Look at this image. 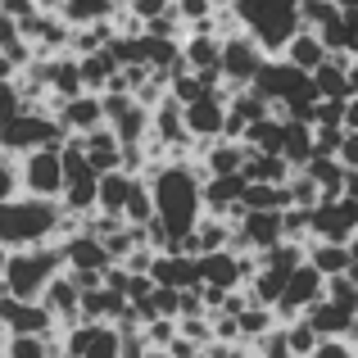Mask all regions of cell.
<instances>
[{
  "instance_id": "3957f363",
  "label": "cell",
  "mask_w": 358,
  "mask_h": 358,
  "mask_svg": "<svg viewBox=\"0 0 358 358\" xmlns=\"http://www.w3.org/2000/svg\"><path fill=\"white\" fill-rule=\"evenodd\" d=\"M236 14H241L245 32L259 36L268 55H281L286 41L304 27L299 0H236Z\"/></svg>"
},
{
  "instance_id": "603a6c76",
  "label": "cell",
  "mask_w": 358,
  "mask_h": 358,
  "mask_svg": "<svg viewBox=\"0 0 358 358\" xmlns=\"http://www.w3.org/2000/svg\"><path fill=\"white\" fill-rule=\"evenodd\" d=\"M308 322H313L317 327V331H322V336H345V331H350V322H354V308L350 304H341V299H331V295H322V299H317V304L313 308H308Z\"/></svg>"
},
{
  "instance_id": "c3c4849f",
  "label": "cell",
  "mask_w": 358,
  "mask_h": 358,
  "mask_svg": "<svg viewBox=\"0 0 358 358\" xmlns=\"http://www.w3.org/2000/svg\"><path fill=\"white\" fill-rule=\"evenodd\" d=\"M350 14V50L358 55V9H345Z\"/></svg>"
},
{
  "instance_id": "7402d4cb",
  "label": "cell",
  "mask_w": 358,
  "mask_h": 358,
  "mask_svg": "<svg viewBox=\"0 0 358 358\" xmlns=\"http://www.w3.org/2000/svg\"><path fill=\"white\" fill-rule=\"evenodd\" d=\"M281 55H286V59H295L299 69H308V73H313L317 64H322L327 55H331V45L322 41V32H317V27H308V23H304V27H299V32L286 41V50H281Z\"/></svg>"
},
{
  "instance_id": "d6a6232c",
  "label": "cell",
  "mask_w": 358,
  "mask_h": 358,
  "mask_svg": "<svg viewBox=\"0 0 358 358\" xmlns=\"http://www.w3.org/2000/svg\"><path fill=\"white\" fill-rule=\"evenodd\" d=\"M155 218V186H150V177L141 173L136 186H131L127 195V222H136V227H145V222Z\"/></svg>"
},
{
  "instance_id": "6da1fadb",
  "label": "cell",
  "mask_w": 358,
  "mask_h": 358,
  "mask_svg": "<svg viewBox=\"0 0 358 358\" xmlns=\"http://www.w3.org/2000/svg\"><path fill=\"white\" fill-rule=\"evenodd\" d=\"M64 200H50V195H32L18 191L14 200L0 204V241L9 250H23V245H45L59 241V222H64Z\"/></svg>"
},
{
  "instance_id": "277c9868",
  "label": "cell",
  "mask_w": 358,
  "mask_h": 358,
  "mask_svg": "<svg viewBox=\"0 0 358 358\" xmlns=\"http://www.w3.org/2000/svg\"><path fill=\"white\" fill-rule=\"evenodd\" d=\"M64 209L73 213H91L100 209V168L91 164V155L82 150L78 136L64 141Z\"/></svg>"
},
{
  "instance_id": "8d00e7d4",
  "label": "cell",
  "mask_w": 358,
  "mask_h": 358,
  "mask_svg": "<svg viewBox=\"0 0 358 358\" xmlns=\"http://www.w3.org/2000/svg\"><path fill=\"white\" fill-rule=\"evenodd\" d=\"M177 331H182L177 317H155V322H145V336H150V345H155V354H164L168 345L177 341Z\"/></svg>"
},
{
  "instance_id": "e0dca14e",
  "label": "cell",
  "mask_w": 358,
  "mask_h": 358,
  "mask_svg": "<svg viewBox=\"0 0 358 358\" xmlns=\"http://www.w3.org/2000/svg\"><path fill=\"white\" fill-rule=\"evenodd\" d=\"M200 272H204V286H222V290L245 286V268H241V254L236 250H209V254H200Z\"/></svg>"
},
{
  "instance_id": "7bdbcfd3",
  "label": "cell",
  "mask_w": 358,
  "mask_h": 358,
  "mask_svg": "<svg viewBox=\"0 0 358 358\" xmlns=\"http://www.w3.org/2000/svg\"><path fill=\"white\" fill-rule=\"evenodd\" d=\"M127 5H131V14H136V18H145V23H150V18H159L164 9H173V0H127Z\"/></svg>"
},
{
  "instance_id": "9a60e30c",
  "label": "cell",
  "mask_w": 358,
  "mask_h": 358,
  "mask_svg": "<svg viewBox=\"0 0 358 358\" xmlns=\"http://www.w3.org/2000/svg\"><path fill=\"white\" fill-rule=\"evenodd\" d=\"M241 231L250 236L254 250H272L286 241V209H245Z\"/></svg>"
},
{
  "instance_id": "83f0119b",
  "label": "cell",
  "mask_w": 358,
  "mask_h": 358,
  "mask_svg": "<svg viewBox=\"0 0 358 358\" xmlns=\"http://www.w3.org/2000/svg\"><path fill=\"white\" fill-rule=\"evenodd\" d=\"M245 209H286L290 204V191L286 182H245Z\"/></svg>"
},
{
  "instance_id": "836d02e7",
  "label": "cell",
  "mask_w": 358,
  "mask_h": 358,
  "mask_svg": "<svg viewBox=\"0 0 358 358\" xmlns=\"http://www.w3.org/2000/svg\"><path fill=\"white\" fill-rule=\"evenodd\" d=\"M23 109H27V96H23V87H18V78H0V127L14 122Z\"/></svg>"
},
{
  "instance_id": "816d5d0a",
  "label": "cell",
  "mask_w": 358,
  "mask_h": 358,
  "mask_svg": "<svg viewBox=\"0 0 358 358\" xmlns=\"http://www.w3.org/2000/svg\"><path fill=\"white\" fill-rule=\"evenodd\" d=\"M341 5H345V9H358V0H341Z\"/></svg>"
},
{
  "instance_id": "ee69618b",
  "label": "cell",
  "mask_w": 358,
  "mask_h": 358,
  "mask_svg": "<svg viewBox=\"0 0 358 358\" xmlns=\"http://www.w3.org/2000/svg\"><path fill=\"white\" fill-rule=\"evenodd\" d=\"M164 354H173V358H195V354H204V345H200V341H191V336H182V331H177V341L168 345Z\"/></svg>"
},
{
  "instance_id": "cb8c5ba5",
  "label": "cell",
  "mask_w": 358,
  "mask_h": 358,
  "mask_svg": "<svg viewBox=\"0 0 358 358\" xmlns=\"http://www.w3.org/2000/svg\"><path fill=\"white\" fill-rule=\"evenodd\" d=\"M141 173H131V168H109V173H100V209L109 213H127V195L131 186H136Z\"/></svg>"
},
{
  "instance_id": "ac0fdd59",
  "label": "cell",
  "mask_w": 358,
  "mask_h": 358,
  "mask_svg": "<svg viewBox=\"0 0 358 358\" xmlns=\"http://www.w3.org/2000/svg\"><path fill=\"white\" fill-rule=\"evenodd\" d=\"M245 159H250V145H245V141H236V136H213V141H204L200 164H204V173H241Z\"/></svg>"
},
{
  "instance_id": "ab89813d",
  "label": "cell",
  "mask_w": 358,
  "mask_h": 358,
  "mask_svg": "<svg viewBox=\"0 0 358 358\" xmlns=\"http://www.w3.org/2000/svg\"><path fill=\"white\" fill-rule=\"evenodd\" d=\"M213 9H218L213 0H177V14L186 18V27H191V23H204V18H213Z\"/></svg>"
},
{
  "instance_id": "7a4b0ae2",
  "label": "cell",
  "mask_w": 358,
  "mask_h": 358,
  "mask_svg": "<svg viewBox=\"0 0 358 358\" xmlns=\"http://www.w3.org/2000/svg\"><path fill=\"white\" fill-rule=\"evenodd\" d=\"M69 268V254L64 241H45V245H23V250H9V268H5V286L18 299H41L59 272Z\"/></svg>"
},
{
  "instance_id": "8992f818",
  "label": "cell",
  "mask_w": 358,
  "mask_h": 358,
  "mask_svg": "<svg viewBox=\"0 0 358 358\" xmlns=\"http://www.w3.org/2000/svg\"><path fill=\"white\" fill-rule=\"evenodd\" d=\"M64 354L73 358H122V331L105 317H78L64 327Z\"/></svg>"
},
{
  "instance_id": "d6986e66",
  "label": "cell",
  "mask_w": 358,
  "mask_h": 358,
  "mask_svg": "<svg viewBox=\"0 0 358 358\" xmlns=\"http://www.w3.org/2000/svg\"><path fill=\"white\" fill-rule=\"evenodd\" d=\"M64 254H69V268H109V263H114L105 236H96V231H87V227L64 241Z\"/></svg>"
},
{
  "instance_id": "5b68a950",
  "label": "cell",
  "mask_w": 358,
  "mask_h": 358,
  "mask_svg": "<svg viewBox=\"0 0 358 358\" xmlns=\"http://www.w3.org/2000/svg\"><path fill=\"white\" fill-rule=\"evenodd\" d=\"M0 136H5L9 155H27V150H36V145H64L73 131L64 127V118L55 114V109H23L14 122L0 127Z\"/></svg>"
},
{
  "instance_id": "bcb514c9",
  "label": "cell",
  "mask_w": 358,
  "mask_h": 358,
  "mask_svg": "<svg viewBox=\"0 0 358 358\" xmlns=\"http://www.w3.org/2000/svg\"><path fill=\"white\" fill-rule=\"evenodd\" d=\"M18 69H23V64H18L14 55H9L5 45H0V78H18Z\"/></svg>"
},
{
  "instance_id": "7dc6e473",
  "label": "cell",
  "mask_w": 358,
  "mask_h": 358,
  "mask_svg": "<svg viewBox=\"0 0 358 358\" xmlns=\"http://www.w3.org/2000/svg\"><path fill=\"white\" fill-rule=\"evenodd\" d=\"M345 127L358 131V96H350V105H345Z\"/></svg>"
},
{
  "instance_id": "5bb4252c",
  "label": "cell",
  "mask_w": 358,
  "mask_h": 358,
  "mask_svg": "<svg viewBox=\"0 0 358 358\" xmlns=\"http://www.w3.org/2000/svg\"><path fill=\"white\" fill-rule=\"evenodd\" d=\"M45 308H50L55 317H59V327H69V322H78L82 317V286H78V277H73V268H64L59 277L45 286Z\"/></svg>"
},
{
  "instance_id": "d590c367",
  "label": "cell",
  "mask_w": 358,
  "mask_h": 358,
  "mask_svg": "<svg viewBox=\"0 0 358 358\" xmlns=\"http://www.w3.org/2000/svg\"><path fill=\"white\" fill-rule=\"evenodd\" d=\"M308 236H313V209L286 204V241H308Z\"/></svg>"
},
{
  "instance_id": "f35d334b",
  "label": "cell",
  "mask_w": 358,
  "mask_h": 358,
  "mask_svg": "<svg viewBox=\"0 0 358 358\" xmlns=\"http://www.w3.org/2000/svg\"><path fill=\"white\" fill-rule=\"evenodd\" d=\"M209 313H213V308H209ZM209 313H200V317H177V322H182V336H191V341H200V345L218 341V336H213V317Z\"/></svg>"
},
{
  "instance_id": "ba28073f",
  "label": "cell",
  "mask_w": 358,
  "mask_h": 358,
  "mask_svg": "<svg viewBox=\"0 0 358 358\" xmlns=\"http://www.w3.org/2000/svg\"><path fill=\"white\" fill-rule=\"evenodd\" d=\"M263 59H268V50H263V41L254 32L241 27V32L222 36V73H227V87H254Z\"/></svg>"
},
{
  "instance_id": "ffe728a7",
  "label": "cell",
  "mask_w": 358,
  "mask_h": 358,
  "mask_svg": "<svg viewBox=\"0 0 358 358\" xmlns=\"http://www.w3.org/2000/svg\"><path fill=\"white\" fill-rule=\"evenodd\" d=\"M245 173H209L204 177V209L209 213H227L231 204L245 195Z\"/></svg>"
},
{
  "instance_id": "60d3db41",
  "label": "cell",
  "mask_w": 358,
  "mask_h": 358,
  "mask_svg": "<svg viewBox=\"0 0 358 358\" xmlns=\"http://www.w3.org/2000/svg\"><path fill=\"white\" fill-rule=\"evenodd\" d=\"M155 245H136V250H127V259H118L122 263V268H127V272H150V268H155Z\"/></svg>"
},
{
  "instance_id": "681fc988",
  "label": "cell",
  "mask_w": 358,
  "mask_h": 358,
  "mask_svg": "<svg viewBox=\"0 0 358 358\" xmlns=\"http://www.w3.org/2000/svg\"><path fill=\"white\" fill-rule=\"evenodd\" d=\"M5 268H9V245L0 241V286H5Z\"/></svg>"
},
{
  "instance_id": "1f68e13d",
  "label": "cell",
  "mask_w": 358,
  "mask_h": 358,
  "mask_svg": "<svg viewBox=\"0 0 358 358\" xmlns=\"http://www.w3.org/2000/svg\"><path fill=\"white\" fill-rule=\"evenodd\" d=\"M286 336H290V358H317L322 331H317L308 317H295V322H286Z\"/></svg>"
},
{
  "instance_id": "484cf974",
  "label": "cell",
  "mask_w": 358,
  "mask_h": 358,
  "mask_svg": "<svg viewBox=\"0 0 358 358\" xmlns=\"http://www.w3.org/2000/svg\"><path fill=\"white\" fill-rule=\"evenodd\" d=\"M245 145H250V150H272V155H281V145H286V118H281V114L254 118L250 127H245Z\"/></svg>"
},
{
  "instance_id": "f1b7e54d",
  "label": "cell",
  "mask_w": 358,
  "mask_h": 358,
  "mask_svg": "<svg viewBox=\"0 0 358 358\" xmlns=\"http://www.w3.org/2000/svg\"><path fill=\"white\" fill-rule=\"evenodd\" d=\"M236 317H241V341H245V345H254L263 331H272V327L281 322V313H277L272 304H250V308H241Z\"/></svg>"
},
{
  "instance_id": "30bf717a",
  "label": "cell",
  "mask_w": 358,
  "mask_h": 358,
  "mask_svg": "<svg viewBox=\"0 0 358 358\" xmlns=\"http://www.w3.org/2000/svg\"><path fill=\"white\" fill-rule=\"evenodd\" d=\"M0 322L9 327V336H18V331H41V336L64 331L59 317L45 308V299H18V295H9V290H0Z\"/></svg>"
},
{
  "instance_id": "e575fe53",
  "label": "cell",
  "mask_w": 358,
  "mask_h": 358,
  "mask_svg": "<svg viewBox=\"0 0 358 358\" xmlns=\"http://www.w3.org/2000/svg\"><path fill=\"white\" fill-rule=\"evenodd\" d=\"M254 354H263V358H290V336H286V322H277L272 331H263L259 341L250 345Z\"/></svg>"
},
{
  "instance_id": "9c48e42d",
  "label": "cell",
  "mask_w": 358,
  "mask_h": 358,
  "mask_svg": "<svg viewBox=\"0 0 358 358\" xmlns=\"http://www.w3.org/2000/svg\"><path fill=\"white\" fill-rule=\"evenodd\" d=\"M322 295H327V272H322V268H313V263L304 259L295 272H290L286 290H281V299H277L281 322H295V317H304Z\"/></svg>"
},
{
  "instance_id": "4dcf8cb0",
  "label": "cell",
  "mask_w": 358,
  "mask_h": 358,
  "mask_svg": "<svg viewBox=\"0 0 358 358\" xmlns=\"http://www.w3.org/2000/svg\"><path fill=\"white\" fill-rule=\"evenodd\" d=\"M82 78H87V91H109V82L118 78V64L109 50H96V55H82Z\"/></svg>"
},
{
  "instance_id": "f907efd6",
  "label": "cell",
  "mask_w": 358,
  "mask_h": 358,
  "mask_svg": "<svg viewBox=\"0 0 358 358\" xmlns=\"http://www.w3.org/2000/svg\"><path fill=\"white\" fill-rule=\"evenodd\" d=\"M350 87H354V96H358V55H354V64H350Z\"/></svg>"
},
{
  "instance_id": "8fae6325",
  "label": "cell",
  "mask_w": 358,
  "mask_h": 358,
  "mask_svg": "<svg viewBox=\"0 0 358 358\" xmlns=\"http://www.w3.org/2000/svg\"><path fill=\"white\" fill-rule=\"evenodd\" d=\"M150 277L164 286H182V290H200L204 272H200V254H182V250H159Z\"/></svg>"
},
{
  "instance_id": "2e32d148",
  "label": "cell",
  "mask_w": 358,
  "mask_h": 358,
  "mask_svg": "<svg viewBox=\"0 0 358 358\" xmlns=\"http://www.w3.org/2000/svg\"><path fill=\"white\" fill-rule=\"evenodd\" d=\"M59 118L69 131H91L100 127V122H109L105 114V91H82V96H69L59 105Z\"/></svg>"
},
{
  "instance_id": "b9f144b4",
  "label": "cell",
  "mask_w": 358,
  "mask_h": 358,
  "mask_svg": "<svg viewBox=\"0 0 358 358\" xmlns=\"http://www.w3.org/2000/svg\"><path fill=\"white\" fill-rule=\"evenodd\" d=\"M200 313H209L204 290H182V313H177V317H200Z\"/></svg>"
},
{
  "instance_id": "7c38bea8",
  "label": "cell",
  "mask_w": 358,
  "mask_h": 358,
  "mask_svg": "<svg viewBox=\"0 0 358 358\" xmlns=\"http://www.w3.org/2000/svg\"><path fill=\"white\" fill-rule=\"evenodd\" d=\"M186 127H191V136H222V127H227V91H209V96L191 100L186 105Z\"/></svg>"
},
{
  "instance_id": "52a82bcc",
  "label": "cell",
  "mask_w": 358,
  "mask_h": 358,
  "mask_svg": "<svg viewBox=\"0 0 358 358\" xmlns=\"http://www.w3.org/2000/svg\"><path fill=\"white\" fill-rule=\"evenodd\" d=\"M18 168H23V191L50 195V200L64 195V145L27 150V155H18Z\"/></svg>"
},
{
  "instance_id": "4316f807",
  "label": "cell",
  "mask_w": 358,
  "mask_h": 358,
  "mask_svg": "<svg viewBox=\"0 0 358 358\" xmlns=\"http://www.w3.org/2000/svg\"><path fill=\"white\" fill-rule=\"evenodd\" d=\"M281 155H286L295 168H304L308 159L317 155V145H313V122H304V118H286V145H281Z\"/></svg>"
},
{
  "instance_id": "d4e9b609",
  "label": "cell",
  "mask_w": 358,
  "mask_h": 358,
  "mask_svg": "<svg viewBox=\"0 0 358 358\" xmlns=\"http://www.w3.org/2000/svg\"><path fill=\"white\" fill-rule=\"evenodd\" d=\"M241 173L250 177V182H286V177L295 173V164H290L286 155H272V150H250Z\"/></svg>"
},
{
  "instance_id": "f6af8a7d",
  "label": "cell",
  "mask_w": 358,
  "mask_h": 358,
  "mask_svg": "<svg viewBox=\"0 0 358 358\" xmlns=\"http://www.w3.org/2000/svg\"><path fill=\"white\" fill-rule=\"evenodd\" d=\"M341 159L350 168H358V131H345V145H341Z\"/></svg>"
},
{
  "instance_id": "44dd1931",
  "label": "cell",
  "mask_w": 358,
  "mask_h": 358,
  "mask_svg": "<svg viewBox=\"0 0 358 358\" xmlns=\"http://www.w3.org/2000/svg\"><path fill=\"white\" fill-rule=\"evenodd\" d=\"M308 263L313 268H322L327 277H341V272H350V263H354V250H350V241H322V236H308Z\"/></svg>"
},
{
  "instance_id": "f546056e",
  "label": "cell",
  "mask_w": 358,
  "mask_h": 358,
  "mask_svg": "<svg viewBox=\"0 0 358 358\" xmlns=\"http://www.w3.org/2000/svg\"><path fill=\"white\" fill-rule=\"evenodd\" d=\"M286 191H290V204H304V209H317V204L327 200L322 182H317L308 168H295V173L286 177Z\"/></svg>"
},
{
  "instance_id": "4fadbf2b",
  "label": "cell",
  "mask_w": 358,
  "mask_h": 358,
  "mask_svg": "<svg viewBox=\"0 0 358 358\" xmlns=\"http://www.w3.org/2000/svg\"><path fill=\"white\" fill-rule=\"evenodd\" d=\"M73 136L82 141V150L91 155V164H96L100 173H109V168H122V159H127V150H122L114 122H100V127H91V131H73Z\"/></svg>"
},
{
  "instance_id": "74e56055",
  "label": "cell",
  "mask_w": 358,
  "mask_h": 358,
  "mask_svg": "<svg viewBox=\"0 0 358 358\" xmlns=\"http://www.w3.org/2000/svg\"><path fill=\"white\" fill-rule=\"evenodd\" d=\"M23 191V168H18V155L0 159V204L14 200V195Z\"/></svg>"
}]
</instances>
